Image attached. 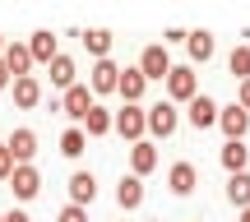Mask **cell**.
I'll return each mask as SVG.
<instances>
[{"label": "cell", "instance_id": "cell-32", "mask_svg": "<svg viewBox=\"0 0 250 222\" xmlns=\"http://www.w3.org/2000/svg\"><path fill=\"white\" fill-rule=\"evenodd\" d=\"M5 88H9V70L0 65V93H5Z\"/></svg>", "mask_w": 250, "mask_h": 222}, {"label": "cell", "instance_id": "cell-11", "mask_svg": "<svg viewBox=\"0 0 250 222\" xmlns=\"http://www.w3.org/2000/svg\"><path fill=\"white\" fill-rule=\"evenodd\" d=\"M186 121L195 125V130H208V125H218V102L208 98V93H195V98L186 102Z\"/></svg>", "mask_w": 250, "mask_h": 222}, {"label": "cell", "instance_id": "cell-29", "mask_svg": "<svg viewBox=\"0 0 250 222\" xmlns=\"http://www.w3.org/2000/svg\"><path fill=\"white\" fill-rule=\"evenodd\" d=\"M236 107H241V111H250V79H241V83H236Z\"/></svg>", "mask_w": 250, "mask_h": 222}, {"label": "cell", "instance_id": "cell-1", "mask_svg": "<svg viewBox=\"0 0 250 222\" xmlns=\"http://www.w3.org/2000/svg\"><path fill=\"white\" fill-rule=\"evenodd\" d=\"M134 70H139L148 83H162V79L171 74V56H167V46H162V42L144 46V51H139V65H134Z\"/></svg>", "mask_w": 250, "mask_h": 222}, {"label": "cell", "instance_id": "cell-10", "mask_svg": "<svg viewBox=\"0 0 250 222\" xmlns=\"http://www.w3.org/2000/svg\"><path fill=\"white\" fill-rule=\"evenodd\" d=\"M5 185L14 190V199H23V204H28V199L42 195V171H37V167H14V176H9Z\"/></svg>", "mask_w": 250, "mask_h": 222}, {"label": "cell", "instance_id": "cell-6", "mask_svg": "<svg viewBox=\"0 0 250 222\" xmlns=\"http://www.w3.org/2000/svg\"><path fill=\"white\" fill-rule=\"evenodd\" d=\"M5 148H9V158H14V167H33V158H37V134L28 130V125H19V130L5 139Z\"/></svg>", "mask_w": 250, "mask_h": 222}, {"label": "cell", "instance_id": "cell-14", "mask_svg": "<svg viewBox=\"0 0 250 222\" xmlns=\"http://www.w3.org/2000/svg\"><path fill=\"white\" fill-rule=\"evenodd\" d=\"M0 65L9 70V79H23V74H33V56H28L23 42H5V56H0Z\"/></svg>", "mask_w": 250, "mask_h": 222}, {"label": "cell", "instance_id": "cell-21", "mask_svg": "<svg viewBox=\"0 0 250 222\" xmlns=\"http://www.w3.org/2000/svg\"><path fill=\"white\" fill-rule=\"evenodd\" d=\"M83 46H88V56H98V61H111V28H88V33H79Z\"/></svg>", "mask_w": 250, "mask_h": 222}, {"label": "cell", "instance_id": "cell-13", "mask_svg": "<svg viewBox=\"0 0 250 222\" xmlns=\"http://www.w3.org/2000/svg\"><path fill=\"white\" fill-rule=\"evenodd\" d=\"M116 93L125 98V107H144V93H148V79H144L139 70H121V79H116Z\"/></svg>", "mask_w": 250, "mask_h": 222}, {"label": "cell", "instance_id": "cell-23", "mask_svg": "<svg viewBox=\"0 0 250 222\" xmlns=\"http://www.w3.org/2000/svg\"><path fill=\"white\" fill-rule=\"evenodd\" d=\"M223 167H227V176H236V171H250V148L246 143H223Z\"/></svg>", "mask_w": 250, "mask_h": 222}, {"label": "cell", "instance_id": "cell-30", "mask_svg": "<svg viewBox=\"0 0 250 222\" xmlns=\"http://www.w3.org/2000/svg\"><path fill=\"white\" fill-rule=\"evenodd\" d=\"M167 42H186V28H167V33H162V46Z\"/></svg>", "mask_w": 250, "mask_h": 222}, {"label": "cell", "instance_id": "cell-27", "mask_svg": "<svg viewBox=\"0 0 250 222\" xmlns=\"http://www.w3.org/2000/svg\"><path fill=\"white\" fill-rule=\"evenodd\" d=\"M56 222H88V208H79V204H65Z\"/></svg>", "mask_w": 250, "mask_h": 222}, {"label": "cell", "instance_id": "cell-18", "mask_svg": "<svg viewBox=\"0 0 250 222\" xmlns=\"http://www.w3.org/2000/svg\"><path fill=\"white\" fill-rule=\"evenodd\" d=\"M158 167V148H153L148 139H139V143H130V176H148V171Z\"/></svg>", "mask_w": 250, "mask_h": 222}, {"label": "cell", "instance_id": "cell-28", "mask_svg": "<svg viewBox=\"0 0 250 222\" xmlns=\"http://www.w3.org/2000/svg\"><path fill=\"white\" fill-rule=\"evenodd\" d=\"M9 176H14V158H9V148L0 143V181H9Z\"/></svg>", "mask_w": 250, "mask_h": 222}, {"label": "cell", "instance_id": "cell-34", "mask_svg": "<svg viewBox=\"0 0 250 222\" xmlns=\"http://www.w3.org/2000/svg\"><path fill=\"white\" fill-rule=\"evenodd\" d=\"M0 56H5V33H0Z\"/></svg>", "mask_w": 250, "mask_h": 222}, {"label": "cell", "instance_id": "cell-7", "mask_svg": "<svg viewBox=\"0 0 250 222\" xmlns=\"http://www.w3.org/2000/svg\"><path fill=\"white\" fill-rule=\"evenodd\" d=\"M218 130L227 134V143H241L246 130H250V111H241L232 102V107H218Z\"/></svg>", "mask_w": 250, "mask_h": 222}, {"label": "cell", "instance_id": "cell-4", "mask_svg": "<svg viewBox=\"0 0 250 222\" xmlns=\"http://www.w3.org/2000/svg\"><path fill=\"white\" fill-rule=\"evenodd\" d=\"M195 93H199L195 70H190V65H171V74H167V98H171V107H176V102H190Z\"/></svg>", "mask_w": 250, "mask_h": 222}, {"label": "cell", "instance_id": "cell-31", "mask_svg": "<svg viewBox=\"0 0 250 222\" xmlns=\"http://www.w3.org/2000/svg\"><path fill=\"white\" fill-rule=\"evenodd\" d=\"M5 222H33V218H28L23 208H9V213H5Z\"/></svg>", "mask_w": 250, "mask_h": 222}, {"label": "cell", "instance_id": "cell-3", "mask_svg": "<svg viewBox=\"0 0 250 222\" xmlns=\"http://www.w3.org/2000/svg\"><path fill=\"white\" fill-rule=\"evenodd\" d=\"M93 102H98V98L88 93V83H74V88H65V93H61V102H56V107L70 116L74 125H83V116L93 111Z\"/></svg>", "mask_w": 250, "mask_h": 222}, {"label": "cell", "instance_id": "cell-12", "mask_svg": "<svg viewBox=\"0 0 250 222\" xmlns=\"http://www.w3.org/2000/svg\"><path fill=\"white\" fill-rule=\"evenodd\" d=\"M116 79H121V65H116V61H98V65L88 70V93H93V98L116 93Z\"/></svg>", "mask_w": 250, "mask_h": 222}, {"label": "cell", "instance_id": "cell-2", "mask_svg": "<svg viewBox=\"0 0 250 222\" xmlns=\"http://www.w3.org/2000/svg\"><path fill=\"white\" fill-rule=\"evenodd\" d=\"M181 125V111L171 107V102H158V107H144V130L153 134V139H167V134H176Z\"/></svg>", "mask_w": 250, "mask_h": 222}, {"label": "cell", "instance_id": "cell-15", "mask_svg": "<svg viewBox=\"0 0 250 222\" xmlns=\"http://www.w3.org/2000/svg\"><path fill=\"white\" fill-rule=\"evenodd\" d=\"M195 185H199V167L195 162H176V167L167 171V190L171 195H195Z\"/></svg>", "mask_w": 250, "mask_h": 222}, {"label": "cell", "instance_id": "cell-33", "mask_svg": "<svg viewBox=\"0 0 250 222\" xmlns=\"http://www.w3.org/2000/svg\"><path fill=\"white\" fill-rule=\"evenodd\" d=\"M241 222H250V208H241Z\"/></svg>", "mask_w": 250, "mask_h": 222}, {"label": "cell", "instance_id": "cell-22", "mask_svg": "<svg viewBox=\"0 0 250 222\" xmlns=\"http://www.w3.org/2000/svg\"><path fill=\"white\" fill-rule=\"evenodd\" d=\"M83 134H88V139H102V134H111V111L107 107H98V102H93V111L83 116V125H79Z\"/></svg>", "mask_w": 250, "mask_h": 222}, {"label": "cell", "instance_id": "cell-5", "mask_svg": "<svg viewBox=\"0 0 250 222\" xmlns=\"http://www.w3.org/2000/svg\"><path fill=\"white\" fill-rule=\"evenodd\" d=\"M111 130L121 134V139H130V143H139L144 134V107H121V111H111Z\"/></svg>", "mask_w": 250, "mask_h": 222}, {"label": "cell", "instance_id": "cell-26", "mask_svg": "<svg viewBox=\"0 0 250 222\" xmlns=\"http://www.w3.org/2000/svg\"><path fill=\"white\" fill-rule=\"evenodd\" d=\"M83 148H88V134H83L79 125H70V130L61 134V153H65V158H79Z\"/></svg>", "mask_w": 250, "mask_h": 222}, {"label": "cell", "instance_id": "cell-19", "mask_svg": "<svg viewBox=\"0 0 250 222\" xmlns=\"http://www.w3.org/2000/svg\"><path fill=\"white\" fill-rule=\"evenodd\" d=\"M186 51H190V61H213V51H218V42H213V33L208 28H195V33H186Z\"/></svg>", "mask_w": 250, "mask_h": 222}, {"label": "cell", "instance_id": "cell-25", "mask_svg": "<svg viewBox=\"0 0 250 222\" xmlns=\"http://www.w3.org/2000/svg\"><path fill=\"white\" fill-rule=\"evenodd\" d=\"M227 74H232L236 83L250 79V46H232V56H227Z\"/></svg>", "mask_w": 250, "mask_h": 222}, {"label": "cell", "instance_id": "cell-24", "mask_svg": "<svg viewBox=\"0 0 250 222\" xmlns=\"http://www.w3.org/2000/svg\"><path fill=\"white\" fill-rule=\"evenodd\" d=\"M227 204L250 208V171H236V176H227Z\"/></svg>", "mask_w": 250, "mask_h": 222}, {"label": "cell", "instance_id": "cell-9", "mask_svg": "<svg viewBox=\"0 0 250 222\" xmlns=\"http://www.w3.org/2000/svg\"><path fill=\"white\" fill-rule=\"evenodd\" d=\"M23 46H28V56H33V65H51L56 56H61V42H56L51 28H37V33L28 37Z\"/></svg>", "mask_w": 250, "mask_h": 222}, {"label": "cell", "instance_id": "cell-35", "mask_svg": "<svg viewBox=\"0 0 250 222\" xmlns=\"http://www.w3.org/2000/svg\"><path fill=\"white\" fill-rule=\"evenodd\" d=\"M0 222H5V213H0Z\"/></svg>", "mask_w": 250, "mask_h": 222}, {"label": "cell", "instance_id": "cell-20", "mask_svg": "<svg viewBox=\"0 0 250 222\" xmlns=\"http://www.w3.org/2000/svg\"><path fill=\"white\" fill-rule=\"evenodd\" d=\"M116 204L125 208V213L144 204V181H139V176H121V181H116Z\"/></svg>", "mask_w": 250, "mask_h": 222}, {"label": "cell", "instance_id": "cell-16", "mask_svg": "<svg viewBox=\"0 0 250 222\" xmlns=\"http://www.w3.org/2000/svg\"><path fill=\"white\" fill-rule=\"evenodd\" d=\"M46 70H51V88H61V93L79 83V65H74V56H65V51L56 56V61L46 65Z\"/></svg>", "mask_w": 250, "mask_h": 222}, {"label": "cell", "instance_id": "cell-8", "mask_svg": "<svg viewBox=\"0 0 250 222\" xmlns=\"http://www.w3.org/2000/svg\"><path fill=\"white\" fill-rule=\"evenodd\" d=\"M9 93H14V107H23V111H33V107H42V79L37 74H23V79H9Z\"/></svg>", "mask_w": 250, "mask_h": 222}, {"label": "cell", "instance_id": "cell-17", "mask_svg": "<svg viewBox=\"0 0 250 222\" xmlns=\"http://www.w3.org/2000/svg\"><path fill=\"white\" fill-rule=\"evenodd\" d=\"M93 199H98V176H93V171H74L70 176V204L88 208Z\"/></svg>", "mask_w": 250, "mask_h": 222}]
</instances>
